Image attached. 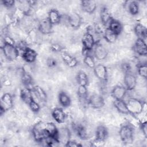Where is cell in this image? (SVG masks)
I'll list each match as a JSON object with an SVG mask.
<instances>
[{
	"instance_id": "obj_1",
	"label": "cell",
	"mask_w": 147,
	"mask_h": 147,
	"mask_svg": "<svg viewBox=\"0 0 147 147\" xmlns=\"http://www.w3.org/2000/svg\"><path fill=\"white\" fill-rule=\"evenodd\" d=\"M32 133L34 140L37 142H42L48 137L46 130V123L40 121L32 127Z\"/></svg>"
},
{
	"instance_id": "obj_2",
	"label": "cell",
	"mask_w": 147,
	"mask_h": 147,
	"mask_svg": "<svg viewBox=\"0 0 147 147\" xmlns=\"http://www.w3.org/2000/svg\"><path fill=\"white\" fill-rule=\"evenodd\" d=\"M119 135L125 144H131L134 141V129L129 124H125L119 129Z\"/></svg>"
},
{
	"instance_id": "obj_3",
	"label": "cell",
	"mask_w": 147,
	"mask_h": 147,
	"mask_svg": "<svg viewBox=\"0 0 147 147\" xmlns=\"http://www.w3.org/2000/svg\"><path fill=\"white\" fill-rule=\"evenodd\" d=\"M126 103L129 114L133 115H138L141 114L144 110V105L143 102L137 98H131Z\"/></svg>"
},
{
	"instance_id": "obj_4",
	"label": "cell",
	"mask_w": 147,
	"mask_h": 147,
	"mask_svg": "<svg viewBox=\"0 0 147 147\" xmlns=\"http://www.w3.org/2000/svg\"><path fill=\"white\" fill-rule=\"evenodd\" d=\"M1 49L5 57L9 61H14L19 56V49L15 45L3 43Z\"/></svg>"
},
{
	"instance_id": "obj_5",
	"label": "cell",
	"mask_w": 147,
	"mask_h": 147,
	"mask_svg": "<svg viewBox=\"0 0 147 147\" xmlns=\"http://www.w3.org/2000/svg\"><path fill=\"white\" fill-rule=\"evenodd\" d=\"M83 45V52L86 53L85 55L88 54V52L93 49L96 42L93 35L90 32H86L84 34L82 38Z\"/></svg>"
},
{
	"instance_id": "obj_6",
	"label": "cell",
	"mask_w": 147,
	"mask_h": 147,
	"mask_svg": "<svg viewBox=\"0 0 147 147\" xmlns=\"http://www.w3.org/2000/svg\"><path fill=\"white\" fill-rule=\"evenodd\" d=\"M88 102L91 107L95 109H100L105 105V99L103 97L98 94L91 95L88 99Z\"/></svg>"
},
{
	"instance_id": "obj_7",
	"label": "cell",
	"mask_w": 147,
	"mask_h": 147,
	"mask_svg": "<svg viewBox=\"0 0 147 147\" xmlns=\"http://www.w3.org/2000/svg\"><path fill=\"white\" fill-rule=\"evenodd\" d=\"M94 73L95 76L102 82L107 80L108 72L107 67L102 64H98L94 68Z\"/></svg>"
},
{
	"instance_id": "obj_8",
	"label": "cell",
	"mask_w": 147,
	"mask_h": 147,
	"mask_svg": "<svg viewBox=\"0 0 147 147\" xmlns=\"http://www.w3.org/2000/svg\"><path fill=\"white\" fill-rule=\"evenodd\" d=\"M133 50L138 55L146 56L147 55V47L145 40L137 38L134 42Z\"/></svg>"
},
{
	"instance_id": "obj_9",
	"label": "cell",
	"mask_w": 147,
	"mask_h": 147,
	"mask_svg": "<svg viewBox=\"0 0 147 147\" xmlns=\"http://www.w3.org/2000/svg\"><path fill=\"white\" fill-rule=\"evenodd\" d=\"M124 86L127 91L133 90L137 85V78L131 72L125 74L123 78Z\"/></svg>"
},
{
	"instance_id": "obj_10",
	"label": "cell",
	"mask_w": 147,
	"mask_h": 147,
	"mask_svg": "<svg viewBox=\"0 0 147 147\" xmlns=\"http://www.w3.org/2000/svg\"><path fill=\"white\" fill-rule=\"evenodd\" d=\"M21 56L22 59L26 63H32L36 61L37 57V53L33 49L27 47L22 51Z\"/></svg>"
},
{
	"instance_id": "obj_11",
	"label": "cell",
	"mask_w": 147,
	"mask_h": 147,
	"mask_svg": "<svg viewBox=\"0 0 147 147\" xmlns=\"http://www.w3.org/2000/svg\"><path fill=\"white\" fill-rule=\"evenodd\" d=\"M93 49L94 57L98 60H103L108 55L107 50L104 46L100 44L96 43Z\"/></svg>"
},
{
	"instance_id": "obj_12",
	"label": "cell",
	"mask_w": 147,
	"mask_h": 147,
	"mask_svg": "<svg viewBox=\"0 0 147 147\" xmlns=\"http://www.w3.org/2000/svg\"><path fill=\"white\" fill-rule=\"evenodd\" d=\"M38 29L42 34H49L53 31V25L47 18H44L39 22Z\"/></svg>"
},
{
	"instance_id": "obj_13",
	"label": "cell",
	"mask_w": 147,
	"mask_h": 147,
	"mask_svg": "<svg viewBox=\"0 0 147 147\" xmlns=\"http://www.w3.org/2000/svg\"><path fill=\"white\" fill-rule=\"evenodd\" d=\"M127 90L125 86L117 85L113 87L111 91V95L114 100H122L125 96Z\"/></svg>"
},
{
	"instance_id": "obj_14",
	"label": "cell",
	"mask_w": 147,
	"mask_h": 147,
	"mask_svg": "<svg viewBox=\"0 0 147 147\" xmlns=\"http://www.w3.org/2000/svg\"><path fill=\"white\" fill-rule=\"evenodd\" d=\"M68 22L74 29L79 28L82 23V17L76 12H71L68 16Z\"/></svg>"
},
{
	"instance_id": "obj_15",
	"label": "cell",
	"mask_w": 147,
	"mask_h": 147,
	"mask_svg": "<svg viewBox=\"0 0 147 147\" xmlns=\"http://www.w3.org/2000/svg\"><path fill=\"white\" fill-rule=\"evenodd\" d=\"M52 117L58 123H63L65 121L67 115L65 111L60 107L54 108L52 111Z\"/></svg>"
},
{
	"instance_id": "obj_16",
	"label": "cell",
	"mask_w": 147,
	"mask_h": 147,
	"mask_svg": "<svg viewBox=\"0 0 147 147\" xmlns=\"http://www.w3.org/2000/svg\"><path fill=\"white\" fill-rule=\"evenodd\" d=\"M80 6L82 10L88 14H92L97 7L96 2L93 0L82 1L80 2Z\"/></svg>"
},
{
	"instance_id": "obj_17",
	"label": "cell",
	"mask_w": 147,
	"mask_h": 147,
	"mask_svg": "<svg viewBox=\"0 0 147 147\" xmlns=\"http://www.w3.org/2000/svg\"><path fill=\"white\" fill-rule=\"evenodd\" d=\"M20 98L24 102L29 105V103L34 99L32 89L27 87H24L21 88L20 91Z\"/></svg>"
},
{
	"instance_id": "obj_18",
	"label": "cell",
	"mask_w": 147,
	"mask_h": 147,
	"mask_svg": "<svg viewBox=\"0 0 147 147\" xmlns=\"http://www.w3.org/2000/svg\"><path fill=\"white\" fill-rule=\"evenodd\" d=\"M109 135V131L107 127L102 125H98L95 130V139L105 142Z\"/></svg>"
},
{
	"instance_id": "obj_19",
	"label": "cell",
	"mask_w": 147,
	"mask_h": 147,
	"mask_svg": "<svg viewBox=\"0 0 147 147\" xmlns=\"http://www.w3.org/2000/svg\"><path fill=\"white\" fill-rule=\"evenodd\" d=\"M61 58L63 62L70 68L75 67L78 64L77 59L65 52H61Z\"/></svg>"
},
{
	"instance_id": "obj_20",
	"label": "cell",
	"mask_w": 147,
	"mask_h": 147,
	"mask_svg": "<svg viewBox=\"0 0 147 147\" xmlns=\"http://www.w3.org/2000/svg\"><path fill=\"white\" fill-rule=\"evenodd\" d=\"M57 139L59 144L64 145L70 140V132L67 128H61L58 129Z\"/></svg>"
},
{
	"instance_id": "obj_21",
	"label": "cell",
	"mask_w": 147,
	"mask_h": 147,
	"mask_svg": "<svg viewBox=\"0 0 147 147\" xmlns=\"http://www.w3.org/2000/svg\"><path fill=\"white\" fill-rule=\"evenodd\" d=\"M100 18L101 24L104 26L108 25L113 19L111 13L106 6H103L100 11Z\"/></svg>"
},
{
	"instance_id": "obj_22",
	"label": "cell",
	"mask_w": 147,
	"mask_h": 147,
	"mask_svg": "<svg viewBox=\"0 0 147 147\" xmlns=\"http://www.w3.org/2000/svg\"><path fill=\"white\" fill-rule=\"evenodd\" d=\"M1 106L3 107L6 111L11 109L13 106V100L12 95L8 92L3 94L1 98Z\"/></svg>"
},
{
	"instance_id": "obj_23",
	"label": "cell",
	"mask_w": 147,
	"mask_h": 147,
	"mask_svg": "<svg viewBox=\"0 0 147 147\" xmlns=\"http://www.w3.org/2000/svg\"><path fill=\"white\" fill-rule=\"evenodd\" d=\"M107 28L118 36L121 33L123 30V26L121 22L113 18L108 24Z\"/></svg>"
},
{
	"instance_id": "obj_24",
	"label": "cell",
	"mask_w": 147,
	"mask_h": 147,
	"mask_svg": "<svg viewBox=\"0 0 147 147\" xmlns=\"http://www.w3.org/2000/svg\"><path fill=\"white\" fill-rule=\"evenodd\" d=\"M134 31L137 38L145 40L147 37V29L145 26L140 23H137L134 28Z\"/></svg>"
},
{
	"instance_id": "obj_25",
	"label": "cell",
	"mask_w": 147,
	"mask_h": 147,
	"mask_svg": "<svg viewBox=\"0 0 147 147\" xmlns=\"http://www.w3.org/2000/svg\"><path fill=\"white\" fill-rule=\"evenodd\" d=\"M47 18L52 25H55L60 23L61 21V16L56 9H52L48 12Z\"/></svg>"
},
{
	"instance_id": "obj_26",
	"label": "cell",
	"mask_w": 147,
	"mask_h": 147,
	"mask_svg": "<svg viewBox=\"0 0 147 147\" xmlns=\"http://www.w3.org/2000/svg\"><path fill=\"white\" fill-rule=\"evenodd\" d=\"M33 94L37 99L41 102H46L47 100V95L45 91L40 86H35L32 87Z\"/></svg>"
},
{
	"instance_id": "obj_27",
	"label": "cell",
	"mask_w": 147,
	"mask_h": 147,
	"mask_svg": "<svg viewBox=\"0 0 147 147\" xmlns=\"http://www.w3.org/2000/svg\"><path fill=\"white\" fill-rule=\"evenodd\" d=\"M74 130L77 136L82 140H87L88 138V135L86 128L81 124H75L73 126Z\"/></svg>"
},
{
	"instance_id": "obj_28",
	"label": "cell",
	"mask_w": 147,
	"mask_h": 147,
	"mask_svg": "<svg viewBox=\"0 0 147 147\" xmlns=\"http://www.w3.org/2000/svg\"><path fill=\"white\" fill-rule=\"evenodd\" d=\"M59 102L63 107H68L71 104V99L70 96L64 91H61L58 95Z\"/></svg>"
},
{
	"instance_id": "obj_29",
	"label": "cell",
	"mask_w": 147,
	"mask_h": 147,
	"mask_svg": "<svg viewBox=\"0 0 147 147\" xmlns=\"http://www.w3.org/2000/svg\"><path fill=\"white\" fill-rule=\"evenodd\" d=\"M114 106L117 110L123 114H129V111L127 108L126 103L122 100H114Z\"/></svg>"
},
{
	"instance_id": "obj_30",
	"label": "cell",
	"mask_w": 147,
	"mask_h": 147,
	"mask_svg": "<svg viewBox=\"0 0 147 147\" xmlns=\"http://www.w3.org/2000/svg\"><path fill=\"white\" fill-rule=\"evenodd\" d=\"M58 129L53 122H46V130L48 137H52L56 138L57 140V136L58 133ZM58 141V140H57Z\"/></svg>"
},
{
	"instance_id": "obj_31",
	"label": "cell",
	"mask_w": 147,
	"mask_h": 147,
	"mask_svg": "<svg viewBox=\"0 0 147 147\" xmlns=\"http://www.w3.org/2000/svg\"><path fill=\"white\" fill-rule=\"evenodd\" d=\"M76 81L79 86H87L89 83V78L87 74L83 71H80L76 75Z\"/></svg>"
},
{
	"instance_id": "obj_32",
	"label": "cell",
	"mask_w": 147,
	"mask_h": 147,
	"mask_svg": "<svg viewBox=\"0 0 147 147\" xmlns=\"http://www.w3.org/2000/svg\"><path fill=\"white\" fill-rule=\"evenodd\" d=\"M103 37L107 42L112 44L116 41L118 36L110 30L108 28H106L103 32Z\"/></svg>"
},
{
	"instance_id": "obj_33",
	"label": "cell",
	"mask_w": 147,
	"mask_h": 147,
	"mask_svg": "<svg viewBox=\"0 0 147 147\" xmlns=\"http://www.w3.org/2000/svg\"><path fill=\"white\" fill-rule=\"evenodd\" d=\"M77 95L82 102H86L88 100V90L87 86H79L77 89Z\"/></svg>"
},
{
	"instance_id": "obj_34",
	"label": "cell",
	"mask_w": 147,
	"mask_h": 147,
	"mask_svg": "<svg viewBox=\"0 0 147 147\" xmlns=\"http://www.w3.org/2000/svg\"><path fill=\"white\" fill-rule=\"evenodd\" d=\"M129 13L132 16H136L140 12V5L138 2L135 1H130L127 5Z\"/></svg>"
},
{
	"instance_id": "obj_35",
	"label": "cell",
	"mask_w": 147,
	"mask_h": 147,
	"mask_svg": "<svg viewBox=\"0 0 147 147\" xmlns=\"http://www.w3.org/2000/svg\"><path fill=\"white\" fill-rule=\"evenodd\" d=\"M21 80L25 87H29V86L32 84L33 82V79L31 76L25 71H23L22 74Z\"/></svg>"
},
{
	"instance_id": "obj_36",
	"label": "cell",
	"mask_w": 147,
	"mask_h": 147,
	"mask_svg": "<svg viewBox=\"0 0 147 147\" xmlns=\"http://www.w3.org/2000/svg\"><path fill=\"white\" fill-rule=\"evenodd\" d=\"M83 62L86 64V65H87L90 68L94 69V68L96 65L94 57L89 54H87L84 55V57L83 59Z\"/></svg>"
},
{
	"instance_id": "obj_37",
	"label": "cell",
	"mask_w": 147,
	"mask_h": 147,
	"mask_svg": "<svg viewBox=\"0 0 147 147\" xmlns=\"http://www.w3.org/2000/svg\"><path fill=\"white\" fill-rule=\"evenodd\" d=\"M138 74L144 79H146L147 76V65L146 63H141L137 65Z\"/></svg>"
},
{
	"instance_id": "obj_38",
	"label": "cell",
	"mask_w": 147,
	"mask_h": 147,
	"mask_svg": "<svg viewBox=\"0 0 147 147\" xmlns=\"http://www.w3.org/2000/svg\"><path fill=\"white\" fill-rule=\"evenodd\" d=\"M30 110L34 113H38L41 109L40 104L34 99L32 100L28 105Z\"/></svg>"
},
{
	"instance_id": "obj_39",
	"label": "cell",
	"mask_w": 147,
	"mask_h": 147,
	"mask_svg": "<svg viewBox=\"0 0 147 147\" xmlns=\"http://www.w3.org/2000/svg\"><path fill=\"white\" fill-rule=\"evenodd\" d=\"M47 65L49 68H53L57 65L56 60L53 57H49L47 60Z\"/></svg>"
},
{
	"instance_id": "obj_40",
	"label": "cell",
	"mask_w": 147,
	"mask_h": 147,
	"mask_svg": "<svg viewBox=\"0 0 147 147\" xmlns=\"http://www.w3.org/2000/svg\"><path fill=\"white\" fill-rule=\"evenodd\" d=\"M121 69L122 70L123 73L125 74L131 72V65H130L129 63H123L121 64Z\"/></svg>"
},
{
	"instance_id": "obj_41",
	"label": "cell",
	"mask_w": 147,
	"mask_h": 147,
	"mask_svg": "<svg viewBox=\"0 0 147 147\" xmlns=\"http://www.w3.org/2000/svg\"><path fill=\"white\" fill-rule=\"evenodd\" d=\"M51 49L53 52H61L63 51L64 48L61 45H60L59 44L55 43V44H53L51 45Z\"/></svg>"
},
{
	"instance_id": "obj_42",
	"label": "cell",
	"mask_w": 147,
	"mask_h": 147,
	"mask_svg": "<svg viewBox=\"0 0 147 147\" xmlns=\"http://www.w3.org/2000/svg\"><path fill=\"white\" fill-rule=\"evenodd\" d=\"M65 146H68V147H78V146H82V145L80 144L77 142L75 140H69L65 145Z\"/></svg>"
},
{
	"instance_id": "obj_43",
	"label": "cell",
	"mask_w": 147,
	"mask_h": 147,
	"mask_svg": "<svg viewBox=\"0 0 147 147\" xmlns=\"http://www.w3.org/2000/svg\"><path fill=\"white\" fill-rule=\"evenodd\" d=\"M2 3L5 7L7 8H11L14 6L16 2L13 0H6L2 1Z\"/></svg>"
},
{
	"instance_id": "obj_44",
	"label": "cell",
	"mask_w": 147,
	"mask_h": 147,
	"mask_svg": "<svg viewBox=\"0 0 147 147\" xmlns=\"http://www.w3.org/2000/svg\"><path fill=\"white\" fill-rule=\"evenodd\" d=\"M140 129L142 132L143 135L146 138L147 137V122L146 121L141 123Z\"/></svg>"
},
{
	"instance_id": "obj_45",
	"label": "cell",
	"mask_w": 147,
	"mask_h": 147,
	"mask_svg": "<svg viewBox=\"0 0 147 147\" xmlns=\"http://www.w3.org/2000/svg\"><path fill=\"white\" fill-rule=\"evenodd\" d=\"M3 43L15 45V42L13 40V39L12 38H11L10 37H9V36H6L4 38V42Z\"/></svg>"
}]
</instances>
